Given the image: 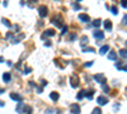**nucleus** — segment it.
<instances>
[{"label":"nucleus","instance_id":"obj_13","mask_svg":"<svg viewBox=\"0 0 127 114\" xmlns=\"http://www.w3.org/2000/svg\"><path fill=\"white\" fill-rule=\"evenodd\" d=\"M108 51H109V46L106 45V46H102V48L99 50V53H100V55H106Z\"/></svg>","mask_w":127,"mask_h":114},{"label":"nucleus","instance_id":"obj_17","mask_svg":"<svg viewBox=\"0 0 127 114\" xmlns=\"http://www.w3.org/2000/svg\"><path fill=\"white\" fill-rule=\"evenodd\" d=\"M85 93H87V90H80L76 98L79 99V100H81V99H84V96H85Z\"/></svg>","mask_w":127,"mask_h":114},{"label":"nucleus","instance_id":"obj_25","mask_svg":"<svg viewBox=\"0 0 127 114\" xmlns=\"http://www.w3.org/2000/svg\"><path fill=\"white\" fill-rule=\"evenodd\" d=\"M81 46H84L85 45V43H88V38H87V37H83V38H81Z\"/></svg>","mask_w":127,"mask_h":114},{"label":"nucleus","instance_id":"obj_29","mask_svg":"<svg viewBox=\"0 0 127 114\" xmlns=\"http://www.w3.org/2000/svg\"><path fill=\"white\" fill-rule=\"evenodd\" d=\"M103 91H106V93H108V91H109V87H108V86L106 85V84L103 85Z\"/></svg>","mask_w":127,"mask_h":114},{"label":"nucleus","instance_id":"obj_37","mask_svg":"<svg viewBox=\"0 0 127 114\" xmlns=\"http://www.w3.org/2000/svg\"><path fill=\"white\" fill-rule=\"evenodd\" d=\"M46 113H47V114H51V113H54V110H52V109H48Z\"/></svg>","mask_w":127,"mask_h":114},{"label":"nucleus","instance_id":"obj_6","mask_svg":"<svg viewBox=\"0 0 127 114\" xmlns=\"http://www.w3.org/2000/svg\"><path fill=\"white\" fill-rule=\"evenodd\" d=\"M70 84H71L73 87H76L79 85V79H78L76 76H71V78H70Z\"/></svg>","mask_w":127,"mask_h":114},{"label":"nucleus","instance_id":"obj_8","mask_svg":"<svg viewBox=\"0 0 127 114\" xmlns=\"http://www.w3.org/2000/svg\"><path fill=\"white\" fill-rule=\"evenodd\" d=\"M71 113L73 114H80V106L76 105V104H73L71 105Z\"/></svg>","mask_w":127,"mask_h":114},{"label":"nucleus","instance_id":"obj_1","mask_svg":"<svg viewBox=\"0 0 127 114\" xmlns=\"http://www.w3.org/2000/svg\"><path fill=\"white\" fill-rule=\"evenodd\" d=\"M94 80L97 82H99V84H102V85H104L107 81V78H104V75H102V73H98V75H95L94 76Z\"/></svg>","mask_w":127,"mask_h":114},{"label":"nucleus","instance_id":"obj_38","mask_svg":"<svg viewBox=\"0 0 127 114\" xmlns=\"http://www.w3.org/2000/svg\"><path fill=\"white\" fill-rule=\"evenodd\" d=\"M121 70H123V71H127V65H125V66H123V67L121 68Z\"/></svg>","mask_w":127,"mask_h":114},{"label":"nucleus","instance_id":"obj_39","mask_svg":"<svg viewBox=\"0 0 127 114\" xmlns=\"http://www.w3.org/2000/svg\"><path fill=\"white\" fill-rule=\"evenodd\" d=\"M28 3H34V1H37V0H27Z\"/></svg>","mask_w":127,"mask_h":114},{"label":"nucleus","instance_id":"obj_14","mask_svg":"<svg viewBox=\"0 0 127 114\" xmlns=\"http://www.w3.org/2000/svg\"><path fill=\"white\" fill-rule=\"evenodd\" d=\"M24 106H25V105H23V104H22V101H19V104H18L17 108H15V112H17V113H22V112L24 110Z\"/></svg>","mask_w":127,"mask_h":114},{"label":"nucleus","instance_id":"obj_43","mask_svg":"<svg viewBox=\"0 0 127 114\" xmlns=\"http://www.w3.org/2000/svg\"><path fill=\"white\" fill-rule=\"evenodd\" d=\"M76 1H81V0H76Z\"/></svg>","mask_w":127,"mask_h":114},{"label":"nucleus","instance_id":"obj_11","mask_svg":"<svg viewBox=\"0 0 127 114\" xmlns=\"http://www.w3.org/2000/svg\"><path fill=\"white\" fill-rule=\"evenodd\" d=\"M104 28L107 29V31H111L112 29V22L109 19H106L104 20Z\"/></svg>","mask_w":127,"mask_h":114},{"label":"nucleus","instance_id":"obj_34","mask_svg":"<svg viewBox=\"0 0 127 114\" xmlns=\"http://www.w3.org/2000/svg\"><path fill=\"white\" fill-rule=\"evenodd\" d=\"M65 32H68V27H64V28H62V34H64Z\"/></svg>","mask_w":127,"mask_h":114},{"label":"nucleus","instance_id":"obj_21","mask_svg":"<svg viewBox=\"0 0 127 114\" xmlns=\"http://www.w3.org/2000/svg\"><path fill=\"white\" fill-rule=\"evenodd\" d=\"M100 23H102V20H100V19H95V20H93V25H94V27H97V28H98L99 25H100Z\"/></svg>","mask_w":127,"mask_h":114},{"label":"nucleus","instance_id":"obj_10","mask_svg":"<svg viewBox=\"0 0 127 114\" xmlns=\"http://www.w3.org/2000/svg\"><path fill=\"white\" fill-rule=\"evenodd\" d=\"M3 80H4V82H9L10 80H12V75H10V72H5L4 75H3Z\"/></svg>","mask_w":127,"mask_h":114},{"label":"nucleus","instance_id":"obj_9","mask_svg":"<svg viewBox=\"0 0 127 114\" xmlns=\"http://www.w3.org/2000/svg\"><path fill=\"white\" fill-rule=\"evenodd\" d=\"M10 98H12L13 100H17V101H22V100H23V98H22L19 94H15V93H12V94H10Z\"/></svg>","mask_w":127,"mask_h":114},{"label":"nucleus","instance_id":"obj_33","mask_svg":"<svg viewBox=\"0 0 127 114\" xmlns=\"http://www.w3.org/2000/svg\"><path fill=\"white\" fill-rule=\"evenodd\" d=\"M92 65H93V62H87V64H85V67H90Z\"/></svg>","mask_w":127,"mask_h":114},{"label":"nucleus","instance_id":"obj_18","mask_svg":"<svg viewBox=\"0 0 127 114\" xmlns=\"http://www.w3.org/2000/svg\"><path fill=\"white\" fill-rule=\"evenodd\" d=\"M108 58H109V60H117V55H116L114 51H112V52L108 55Z\"/></svg>","mask_w":127,"mask_h":114},{"label":"nucleus","instance_id":"obj_20","mask_svg":"<svg viewBox=\"0 0 127 114\" xmlns=\"http://www.w3.org/2000/svg\"><path fill=\"white\" fill-rule=\"evenodd\" d=\"M93 94H94V90H89V91L85 93V95H87L88 99H92V98H93Z\"/></svg>","mask_w":127,"mask_h":114},{"label":"nucleus","instance_id":"obj_22","mask_svg":"<svg viewBox=\"0 0 127 114\" xmlns=\"http://www.w3.org/2000/svg\"><path fill=\"white\" fill-rule=\"evenodd\" d=\"M24 113H27V114H31L32 113V109H31V106H24V110H23Z\"/></svg>","mask_w":127,"mask_h":114},{"label":"nucleus","instance_id":"obj_32","mask_svg":"<svg viewBox=\"0 0 127 114\" xmlns=\"http://www.w3.org/2000/svg\"><path fill=\"white\" fill-rule=\"evenodd\" d=\"M81 8V6L79 5V4H75V5H74V9H75V10H79Z\"/></svg>","mask_w":127,"mask_h":114},{"label":"nucleus","instance_id":"obj_35","mask_svg":"<svg viewBox=\"0 0 127 114\" xmlns=\"http://www.w3.org/2000/svg\"><path fill=\"white\" fill-rule=\"evenodd\" d=\"M70 39H71V41H74V39H75V34H71V36H70Z\"/></svg>","mask_w":127,"mask_h":114},{"label":"nucleus","instance_id":"obj_3","mask_svg":"<svg viewBox=\"0 0 127 114\" xmlns=\"http://www.w3.org/2000/svg\"><path fill=\"white\" fill-rule=\"evenodd\" d=\"M52 23H54L57 28H62L64 27V23H62V18L61 17H57V18H54L52 19Z\"/></svg>","mask_w":127,"mask_h":114},{"label":"nucleus","instance_id":"obj_12","mask_svg":"<svg viewBox=\"0 0 127 114\" xmlns=\"http://www.w3.org/2000/svg\"><path fill=\"white\" fill-rule=\"evenodd\" d=\"M79 19H80L81 22H89V20H90V18H89L88 14H80V15H79Z\"/></svg>","mask_w":127,"mask_h":114},{"label":"nucleus","instance_id":"obj_42","mask_svg":"<svg viewBox=\"0 0 127 114\" xmlns=\"http://www.w3.org/2000/svg\"><path fill=\"white\" fill-rule=\"evenodd\" d=\"M3 61H4V60H3V58H1V57H0V62H3Z\"/></svg>","mask_w":127,"mask_h":114},{"label":"nucleus","instance_id":"obj_31","mask_svg":"<svg viewBox=\"0 0 127 114\" xmlns=\"http://www.w3.org/2000/svg\"><path fill=\"white\" fill-rule=\"evenodd\" d=\"M122 23H123V24H127V15H125V17H123V19H122Z\"/></svg>","mask_w":127,"mask_h":114},{"label":"nucleus","instance_id":"obj_2","mask_svg":"<svg viewBox=\"0 0 127 114\" xmlns=\"http://www.w3.org/2000/svg\"><path fill=\"white\" fill-rule=\"evenodd\" d=\"M38 13H39L41 18H46V15L48 14V9H47V6H44V5H41L39 8H38Z\"/></svg>","mask_w":127,"mask_h":114},{"label":"nucleus","instance_id":"obj_26","mask_svg":"<svg viewBox=\"0 0 127 114\" xmlns=\"http://www.w3.org/2000/svg\"><path fill=\"white\" fill-rule=\"evenodd\" d=\"M83 52H94V48H83Z\"/></svg>","mask_w":127,"mask_h":114},{"label":"nucleus","instance_id":"obj_41","mask_svg":"<svg viewBox=\"0 0 127 114\" xmlns=\"http://www.w3.org/2000/svg\"><path fill=\"white\" fill-rule=\"evenodd\" d=\"M1 93H4V89H0V94Z\"/></svg>","mask_w":127,"mask_h":114},{"label":"nucleus","instance_id":"obj_16","mask_svg":"<svg viewBox=\"0 0 127 114\" xmlns=\"http://www.w3.org/2000/svg\"><path fill=\"white\" fill-rule=\"evenodd\" d=\"M119 56H121L122 58H127V50L126 48H122V50H119Z\"/></svg>","mask_w":127,"mask_h":114},{"label":"nucleus","instance_id":"obj_4","mask_svg":"<svg viewBox=\"0 0 127 114\" xmlns=\"http://www.w3.org/2000/svg\"><path fill=\"white\" fill-rule=\"evenodd\" d=\"M51 36H55V29H47L46 32L42 33V38H47V37H51Z\"/></svg>","mask_w":127,"mask_h":114},{"label":"nucleus","instance_id":"obj_19","mask_svg":"<svg viewBox=\"0 0 127 114\" xmlns=\"http://www.w3.org/2000/svg\"><path fill=\"white\" fill-rule=\"evenodd\" d=\"M1 22H3V24H5L8 28H10V27H12V24H10V22H9L8 19H5V18H3V19H1Z\"/></svg>","mask_w":127,"mask_h":114},{"label":"nucleus","instance_id":"obj_28","mask_svg":"<svg viewBox=\"0 0 127 114\" xmlns=\"http://www.w3.org/2000/svg\"><path fill=\"white\" fill-rule=\"evenodd\" d=\"M12 37H13V33L12 32H8V33H6V36H5V38H12Z\"/></svg>","mask_w":127,"mask_h":114},{"label":"nucleus","instance_id":"obj_15","mask_svg":"<svg viewBox=\"0 0 127 114\" xmlns=\"http://www.w3.org/2000/svg\"><path fill=\"white\" fill-rule=\"evenodd\" d=\"M59 96H60L59 93H55V91H52V93L50 94V98H51L54 101H57V100H59Z\"/></svg>","mask_w":127,"mask_h":114},{"label":"nucleus","instance_id":"obj_7","mask_svg":"<svg viewBox=\"0 0 127 114\" xmlns=\"http://www.w3.org/2000/svg\"><path fill=\"white\" fill-rule=\"evenodd\" d=\"M97 103H98L99 105H104V104H107V103H108V99L106 96H98V98H97Z\"/></svg>","mask_w":127,"mask_h":114},{"label":"nucleus","instance_id":"obj_24","mask_svg":"<svg viewBox=\"0 0 127 114\" xmlns=\"http://www.w3.org/2000/svg\"><path fill=\"white\" fill-rule=\"evenodd\" d=\"M92 114H102V110H100V108H95L92 112Z\"/></svg>","mask_w":127,"mask_h":114},{"label":"nucleus","instance_id":"obj_5","mask_svg":"<svg viewBox=\"0 0 127 114\" xmlns=\"http://www.w3.org/2000/svg\"><path fill=\"white\" fill-rule=\"evenodd\" d=\"M94 37H95V39H98V41H102L104 38V33L102 31H99V29H97L94 32Z\"/></svg>","mask_w":127,"mask_h":114},{"label":"nucleus","instance_id":"obj_27","mask_svg":"<svg viewBox=\"0 0 127 114\" xmlns=\"http://www.w3.org/2000/svg\"><path fill=\"white\" fill-rule=\"evenodd\" d=\"M121 4L123 8H127V0H121Z\"/></svg>","mask_w":127,"mask_h":114},{"label":"nucleus","instance_id":"obj_40","mask_svg":"<svg viewBox=\"0 0 127 114\" xmlns=\"http://www.w3.org/2000/svg\"><path fill=\"white\" fill-rule=\"evenodd\" d=\"M0 106H4V101H0Z\"/></svg>","mask_w":127,"mask_h":114},{"label":"nucleus","instance_id":"obj_23","mask_svg":"<svg viewBox=\"0 0 127 114\" xmlns=\"http://www.w3.org/2000/svg\"><path fill=\"white\" fill-rule=\"evenodd\" d=\"M111 10H112V13H113L114 15H117V14H118V9H117V6H112Z\"/></svg>","mask_w":127,"mask_h":114},{"label":"nucleus","instance_id":"obj_36","mask_svg":"<svg viewBox=\"0 0 127 114\" xmlns=\"http://www.w3.org/2000/svg\"><path fill=\"white\" fill-rule=\"evenodd\" d=\"M44 45H46V46H48V47H50V46H51V42H50V41H46V43H44Z\"/></svg>","mask_w":127,"mask_h":114},{"label":"nucleus","instance_id":"obj_30","mask_svg":"<svg viewBox=\"0 0 127 114\" xmlns=\"http://www.w3.org/2000/svg\"><path fill=\"white\" fill-rule=\"evenodd\" d=\"M24 75H25V73H31L32 72V68H24Z\"/></svg>","mask_w":127,"mask_h":114}]
</instances>
